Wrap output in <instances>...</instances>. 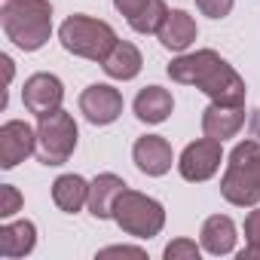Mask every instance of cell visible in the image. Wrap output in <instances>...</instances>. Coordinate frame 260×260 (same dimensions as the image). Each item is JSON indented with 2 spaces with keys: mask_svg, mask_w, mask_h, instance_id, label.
Instances as JSON below:
<instances>
[{
  "mask_svg": "<svg viewBox=\"0 0 260 260\" xmlns=\"http://www.w3.org/2000/svg\"><path fill=\"white\" fill-rule=\"evenodd\" d=\"M61 98H64L61 80L52 77V74H34V77L25 83V89H22V101H25V107H28L31 113H37V116L58 110Z\"/></svg>",
  "mask_w": 260,
  "mask_h": 260,
  "instance_id": "cell-10",
  "label": "cell"
},
{
  "mask_svg": "<svg viewBox=\"0 0 260 260\" xmlns=\"http://www.w3.org/2000/svg\"><path fill=\"white\" fill-rule=\"evenodd\" d=\"M113 254H128V257H144L141 248H125V245H116V248H104L98 257H113Z\"/></svg>",
  "mask_w": 260,
  "mask_h": 260,
  "instance_id": "cell-25",
  "label": "cell"
},
{
  "mask_svg": "<svg viewBox=\"0 0 260 260\" xmlns=\"http://www.w3.org/2000/svg\"><path fill=\"white\" fill-rule=\"evenodd\" d=\"M236 245V226L230 217L214 214L202 223V248L211 254H230Z\"/></svg>",
  "mask_w": 260,
  "mask_h": 260,
  "instance_id": "cell-19",
  "label": "cell"
},
{
  "mask_svg": "<svg viewBox=\"0 0 260 260\" xmlns=\"http://www.w3.org/2000/svg\"><path fill=\"white\" fill-rule=\"evenodd\" d=\"M245 239H248V248L239 254V260H245V257H260V208L245 217Z\"/></svg>",
  "mask_w": 260,
  "mask_h": 260,
  "instance_id": "cell-21",
  "label": "cell"
},
{
  "mask_svg": "<svg viewBox=\"0 0 260 260\" xmlns=\"http://www.w3.org/2000/svg\"><path fill=\"white\" fill-rule=\"evenodd\" d=\"M125 190V181L116 178V175H98L89 187V211L104 220V217H113V202L116 196Z\"/></svg>",
  "mask_w": 260,
  "mask_h": 260,
  "instance_id": "cell-14",
  "label": "cell"
},
{
  "mask_svg": "<svg viewBox=\"0 0 260 260\" xmlns=\"http://www.w3.org/2000/svg\"><path fill=\"white\" fill-rule=\"evenodd\" d=\"M166 257H169V260H178V257H199V248H196V242L178 239V242H172V245L166 248Z\"/></svg>",
  "mask_w": 260,
  "mask_h": 260,
  "instance_id": "cell-24",
  "label": "cell"
},
{
  "mask_svg": "<svg viewBox=\"0 0 260 260\" xmlns=\"http://www.w3.org/2000/svg\"><path fill=\"white\" fill-rule=\"evenodd\" d=\"M251 132H254V138L260 141V110L254 113V119H251Z\"/></svg>",
  "mask_w": 260,
  "mask_h": 260,
  "instance_id": "cell-26",
  "label": "cell"
},
{
  "mask_svg": "<svg viewBox=\"0 0 260 260\" xmlns=\"http://www.w3.org/2000/svg\"><path fill=\"white\" fill-rule=\"evenodd\" d=\"M80 110L86 113L89 122L107 125V122H113V119L122 113V95H119L113 86L95 83V86H89V89L80 95Z\"/></svg>",
  "mask_w": 260,
  "mask_h": 260,
  "instance_id": "cell-9",
  "label": "cell"
},
{
  "mask_svg": "<svg viewBox=\"0 0 260 260\" xmlns=\"http://www.w3.org/2000/svg\"><path fill=\"white\" fill-rule=\"evenodd\" d=\"M89 187L80 175H61L55 184H52V199L61 211L68 214H77L83 205H89Z\"/></svg>",
  "mask_w": 260,
  "mask_h": 260,
  "instance_id": "cell-16",
  "label": "cell"
},
{
  "mask_svg": "<svg viewBox=\"0 0 260 260\" xmlns=\"http://www.w3.org/2000/svg\"><path fill=\"white\" fill-rule=\"evenodd\" d=\"M159 34V43L172 52H184L193 40H196V22L184 13V10H172L169 19L162 22V28L156 31Z\"/></svg>",
  "mask_w": 260,
  "mask_h": 260,
  "instance_id": "cell-13",
  "label": "cell"
},
{
  "mask_svg": "<svg viewBox=\"0 0 260 260\" xmlns=\"http://www.w3.org/2000/svg\"><path fill=\"white\" fill-rule=\"evenodd\" d=\"M220 193L233 205L260 202V141L257 138L236 144V150L230 153V166H226Z\"/></svg>",
  "mask_w": 260,
  "mask_h": 260,
  "instance_id": "cell-3",
  "label": "cell"
},
{
  "mask_svg": "<svg viewBox=\"0 0 260 260\" xmlns=\"http://www.w3.org/2000/svg\"><path fill=\"white\" fill-rule=\"evenodd\" d=\"M196 7L211 19H223L233 10V0H196Z\"/></svg>",
  "mask_w": 260,
  "mask_h": 260,
  "instance_id": "cell-23",
  "label": "cell"
},
{
  "mask_svg": "<svg viewBox=\"0 0 260 260\" xmlns=\"http://www.w3.org/2000/svg\"><path fill=\"white\" fill-rule=\"evenodd\" d=\"M132 153H135V166H138L144 175L159 178V175H166V172L172 169V147H169V141L159 138V135H144V138L135 144Z\"/></svg>",
  "mask_w": 260,
  "mask_h": 260,
  "instance_id": "cell-12",
  "label": "cell"
},
{
  "mask_svg": "<svg viewBox=\"0 0 260 260\" xmlns=\"http://www.w3.org/2000/svg\"><path fill=\"white\" fill-rule=\"evenodd\" d=\"M61 46L80 58H92V61H104L107 52L116 46V34L107 22H98V19H89V16H71L61 31Z\"/></svg>",
  "mask_w": 260,
  "mask_h": 260,
  "instance_id": "cell-4",
  "label": "cell"
},
{
  "mask_svg": "<svg viewBox=\"0 0 260 260\" xmlns=\"http://www.w3.org/2000/svg\"><path fill=\"white\" fill-rule=\"evenodd\" d=\"M113 220L128 233V236H138V239H150L162 230L166 223V211L156 199L135 193V190H122L113 202Z\"/></svg>",
  "mask_w": 260,
  "mask_h": 260,
  "instance_id": "cell-5",
  "label": "cell"
},
{
  "mask_svg": "<svg viewBox=\"0 0 260 260\" xmlns=\"http://www.w3.org/2000/svg\"><path fill=\"white\" fill-rule=\"evenodd\" d=\"M166 19H169V7L162 4V0H147L138 13L128 19V25H132L138 34H156Z\"/></svg>",
  "mask_w": 260,
  "mask_h": 260,
  "instance_id": "cell-20",
  "label": "cell"
},
{
  "mask_svg": "<svg viewBox=\"0 0 260 260\" xmlns=\"http://www.w3.org/2000/svg\"><path fill=\"white\" fill-rule=\"evenodd\" d=\"M34 150H37V135L28 122H22V119L4 122V128H0V166L16 169Z\"/></svg>",
  "mask_w": 260,
  "mask_h": 260,
  "instance_id": "cell-8",
  "label": "cell"
},
{
  "mask_svg": "<svg viewBox=\"0 0 260 260\" xmlns=\"http://www.w3.org/2000/svg\"><path fill=\"white\" fill-rule=\"evenodd\" d=\"M37 242V230L31 220H16V223H7V226H0V257H25L31 254Z\"/></svg>",
  "mask_w": 260,
  "mask_h": 260,
  "instance_id": "cell-15",
  "label": "cell"
},
{
  "mask_svg": "<svg viewBox=\"0 0 260 260\" xmlns=\"http://www.w3.org/2000/svg\"><path fill=\"white\" fill-rule=\"evenodd\" d=\"M220 159H223V150H220V141L214 138H202V141H193L184 153H181V175L187 181H208L217 169H220Z\"/></svg>",
  "mask_w": 260,
  "mask_h": 260,
  "instance_id": "cell-7",
  "label": "cell"
},
{
  "mask_svg": "<svg viewBox=\"0 0 260 260\" xmlns=\"http://www.w3.org/2000/svg\"><path fill=\"white\" fill-rule=\"evenodd\" d=\"M169 77L187 86H199L205 95H211L217 104H242L245 101V83L242 77L211 49L181 55L169 64Z\"/></svg>",
  "mask_w": 260,
  "mask_h": 260,
  "instance_id": "cell-1",
  "label": "cell"
},
{
  "mask_svg": "<svg viewBox=\"0 0 260 260\" xmlns=\"http://www.w3.org/2000/svg\"><path fill=\"white\" fill-rule=\"evenodd\" d=\"M77 147V122L61 107L40 116L37 125V159L43 166H61Z\"/></svg>",
  "mask_w": 260,
  "mask_h": 260,
  "instance_id": "cell-6",
  "label": "cell"
},
{
  "mask_svg": "<svg viewBox=\"0 0 260 260\" xmlns=\"http://www.w3.org/2000/svg\"><path fill=\"white\" fill-rule=\"evenodd\" d=\"M172 107H175L172 95L166 89H159V86H147L135 98V116L144 119V122H162V119H169Z\"/></svg>",
  "mask_w": 260,
  "mask_h": 260,
  "instance_id": "cell-18",
  "label": "cell"
},
{
  "mask_svg": "<svg viewBox=\"0 0 260 260\" xmlns=\"http://www.w3.org/2000/svg\"><path fill=\"white\" fill-rule=\"evenodd\" d=\"M19 208H22V196H19V190L10 187V184H4V187H0V217H13Z\"/></svg>",
  "mask_w": 260,
  "mask_h": 260,
  "instance_id": "cell-22",
  "label": "cell"
},
{
  "mask_svg": "<svg viewBox=\"0 0 260 260\" xmlns=\"http://www.w3.org/2000/svg\"><path fill=\"white\" fill-rule=\"evenodd\" d=\"M245 122V107L242 104H211L205 113H202V132L214 141H223V138H233Z\"/></svg>",
  "mask_w": 260,
  "mask_h": 260,
  "instance_id": "cell-11",
  "label": "cell"
},
{
  "mask_svg": "<svg viewBox=\"0 0 260 260\" xmlns=\"http://www.w3.org/2000/svg\"><path fill=\"white\" fill-rule=\"evenodd\" d=\"M141 52L132 46V43H119L116 40V46L107 52V58L101 61V68L107 71V77H113V80H132V77H138V71H141Z\"/></svg>",
  "mask_w": 260,
  "mask_h": 260,
  "instance_id": "cell-17",
  "label": "cell"
},
{
  "mask_svg": "<svg viewBox=\"0 0 260 260\" xmlns=\"http://www.w3.org/2000/svg\"><path fill=\"white\" fill-rule=\"evenodd\" d=\"M0 16H4L7 37L25 52H34L49 40V31H52L49 0H10Z\"/></svg>",
  "mask_w": 260,
  "mask_h": 260,
  "instance_id": "cell-2",
  "label": "cell"
}]
</instances>
